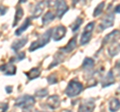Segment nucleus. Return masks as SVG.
Segmentation results:
<instances>
[{"instance_id": "f257e3e1", "label": "nucleus", "mask_w": 120, "mask_h": 112, "mask_svg": "<svg viewBox=\"0 0 120 112\" xmlns=\"http://www.w3.org/2000/svg\"><path fill=\"white\" fill-rule=\"evenodd\" d=\"M52 32H53V30H52L51 28H49L45 33H43L41 36H39V38L37 39L36 41H34V42H33L31 45H30L29 51L32 52V51L37 50V49H39V48H41V47H43V46L46 45V44L49 42L50 38H51Z\"/></svg>"}, {"instance_id": "f03ea898", "label": "nucleus", "mask_w": 120, "mask_h": 112, "mask_svg": "<svg viewBox=\"0 0 120 112\" xmlns=\"http://www.w3.org/2000/svg\"><path fill=\"white\" fill-rule=\"evenodd\" d=\"M82 90H83V85H82V83H80V82H78V81L72 80L69 82L68 86H67L66 90H65V93L68 97H74L78 94H80Z\"/></svg>"}, {"instance_id": "7ed1b4c3", "label": "nucleus", "mask_w": 120, "mask_h": 112, "mask_svg": "<svg viewBox=\"0 0 120 112\" xmlns=\"http://www.w3.org/2000/svg\"><path fill=\"white\" fill-rule=\"evenodd\" d=\"M35 104V98L30 95H24L16 99L15 105L22 108H31Z\"/></svg>"}, {"instance_id": "20e7f679", "label": "nucleus", "mask_w": 120, "mask_h": 112, "mask_svg": "<svg viewBox=\"0 0 120 112\" xmlns=\"http://www.w3.org/2000/svg\"><path fill=\"white\" fill-rule=\"evenodd\" d=\"M94 25H95V22L92 21V22H89V23L85 26L84 31H83V33H82V35H81L80 45H85V44H87L90 41L91 36H92V32H93Z\"/></svg>"}, {"instance_id": "39448f33", "label": "nucleus", "mask_w": 120, "mask_h": 112, "mask_svg": "<svg viewBox=\"0 0 120 112\" xmlns=\"http://www.w3.org/2000/svg\"><path fill=\"white\" fill-rule=\"evenodd\" d=\"M53 34H52V39L54 41H59L61 40L63 37L65 36V33H66V28L64 27L63 25H60L57 26L54 30H53Z\"/></svg>"}, {"instance_id": "423d86ee", "label": "nucleus", "mask_w": 120, "mask_h": 112, "mask_svg": "<svg viewBox=\"0 0 120 112\" xmlns=\"http://www.w3.org/2000/svg\"><path fill=\"white\" fill-rule=\"evenodd\" d=\"M55 7H56V15L58 18H61L63 14L67 12L68 10V6L65 1H57L55 2Z\"/></svg>"}, {"instance_id": "0eeeda50", "label": "nucleus", "mask_w": 120, "mask_h": 112, "mask_svg": "<svg viewBox=\"0 0 120 112\" xmlns=\"http://www.w3.org/2000/svg\"><path fill=\"white\" fill-rule=\"evenodd\" d=\"M113 23H114V15L113 14H108V15H106L103 18L101 24L99 25V30H104V29L108 27H111Z\"/></svg>"}, {"instance_id": "6e6552de", "label": "nucleus", "mask_w": 120, "mask_h": 112, "mask_svg": "<svg viewBox=\"0 0 120 112\" xmlns=\"http://www.w3.org/2000/svg\"><path fill=\"white\" fill-rule=\"evenodd\" d=\"M94 107H95L94 102L92 101V99H89V100L84 101V103H82L79 106L78 112H92Z\"/></svg>"}, {"instance_id": "1a4fd4ad", "label": "nucleus", "mask_w": 120, "mask_h": 112, "mask_svg": "<svg viewBox=\"0 0 120 112\" xmlns=\"http://www.w3.org/2000/svg\"><path fill=\"white\" fill-rule=\"evenodd\" d=\"M76 41H77V36H74L73 38H71V40L66 44L64 47L61 48V51L64 52V53H70L71 51H73L75 48H76V45H77Z\"/></svg>"}, {"instance_id": "9d476101", "label": "nucleus", "mask_w": 120, "mask_h": 112, "mask_svg": "<svg viewBox=\"0 0 120 112\" xmlns=\"http://www.w3.org/2000/svg\"><path fill=\"white\" fill-rule=\"evenodd\" d=\"M120 38V31L119 30H114L111 33H109L108 35L105 36V38L103 39V44L110 43V42H116V40Z\"/></svg>"}, {"instance_id": "9b49d317", "label": "nucleus", "mask_w": 120, "mask_h": 112, "mask_svg": "<svg viewBox=\"0 0 120 112\" xmlns=\"http://www.w3.org/2000/svg\"><path fill=\"white\" fill-rule=\"evenodd\" d=\"M0 70H2L5 75H14L16 73V67L13 64H5L0 67Z\"/></svg>"}, {"instance_id": "f8f14e48", "label": "nucleus", "mask_w": 120, "mask_h": 112, "mask_svg": "<svg viewBox=\"0 0 120 112\" xmlns=\"http://www.w3.org/2000/svg\"><path fill=\"white\" fill-rule=\"evenodd\" d=\"M47 105L49 106L52 109H56L58 108L60 105V99L57 95H53V96H50L47 100Z\"/></svg>"}, {"instance_id": "ddd939ff", "label": "nucleus", "mask_w": 120, "mask_h": 112, "mask_svg": "<svg viewBox=\"0 0 120 112\" xmlns=\"http://www.w3.org/2000/svg\"><path fill=\"white\" fill-rule=\"evenodd\" d=\"M27 40H28V38L27 37H24V38H21V39H19V40H15L14 42L12 43V45H11V48H12V50L13 51H18L20 49V48H22L23 47L25 44H26V42H27Z\"/></svg>"}, {"instance_id": "4468645a", "label": "nucleus", "mask_w": 120, "mask_h": 112, "mask_svg": "<svg viewBox=\"0 0 120 112\" xmlns=\"http://www.w3.org/2000/svg\"><path fill=\"white\" fill-rule=\"evenodd\" d=\"M44 6H45V2H43V1H41V2L38 3V4H36L34 10H33L32 18H37V17H39L41 14H42V12H43Z\"/></svg>"}, {"instance_id": "2eb2a0df", "label": "nucleus", "mask_w": 120, "mask_h": 112, "mask_svg": "<svg viewBox=\"0 0 120 112\" xmlns=\"http://www.w3.org/2000/svg\"><path fill=\"white\" fill-rule=\"evenodd\" d=\"M113 83H114V76H113V73H112V71H109L107 75L105 76V78L103 79V81H102V87L110 86V85L113 84Z\"/></svg>"}, {"instance_id": "dca6fc26", "label": "nucleus", "mask_w": 120, "mask_h": 112, "mask_svg": "<svg viewBox=\"0 0 120 112\" xmlns=\"http://www.w3.org/2000/svg\"><path fill=\"white\" fill-rule=\"evenodd\" d=\"M40 73H41L40 68H38V67H34V68H32L29 72L26 73V75H27V77H28V80H33V79H35V78L39 77Z\"/></svg>"}, {"instance_id": "f3484780", "label": "nucleus", "mask_w": 120, "mask_h": 112, "mask_svg": "<svg viewBox=\"0 0 120 112\" xmlns=\"http://www.w3.org/2000/svg\"><path fill=\"white\" fill-rule=\"evenodd\" d=\"M119 51H120V43L114 42L109 48H108V53H109V55L111 56V57L117 55L119 53Z\"/></svg>"}, {"instance_id": "a211bd4d", "label": "nucleus", "mask_w": 120, "mask_h": 112, "mask_svg": "<svg viewBox=\"0 0 120 112\" xmlns=\"http://www.w3.org/2000/svg\"><path fill=\"white\" fill-rule=\"evenodd\" d=\"M119 108H120V101H119V99L113 98L109 102V110L111 112H116V111L119 110Z\"/></svg>"}, {"instance_id": "6ab92c4d", "label": "nucleus", "mask_w": 120, "mask_h": 112, "mask_svg": "<svg viewBox=\"0 0 120 112\" xmlns=\"http://www.w3.org/2000/svg\"><path fill=\"white\" fill-rule=\"evenodd\" d=\"M30 22H31V19L30 18H27V19H25V21H24V23L22 24L19 28L17 29L16 31H15V35H17V36H19L20 34L23 31H25L26 29H27L28 27H29V25H30Z\"/></svg>"}, {"instance_id": "aec40b11", "label": "nucleus", "mask_w": 120, "mask_h": 112, "mask_svg": "<svg viewBox=\"0 0 120 112\" xmlns=\"http://www.w3.org/2000/svg\"><path fill=\"white\" fill-rule=\"evenodd\" d=\"M23 16V9L21 8V7H18L17 10H16V13H15V19H14V22L12 26H16L18 24V22L20 21V19Z\"/></svg>"}, {"instance_id": "412c9836", "label": "nucleus", "mask_w": 120, "mask_h": 112, "mask_svg": "<svg viewBox=\"0 0 120 112\" xmlns=\"http://www.w3.org/2000/svg\"><path fill=\"white\" fill-rule=\"evenodd\" d=\"M53 19H54V14L52 13L51 11H48V12L45 13V15L43 16L42 22H43V24H47V23H49V22L53 21Z\"/></svg>"}, {"instance_id": "4be33fe9", "label": "nucleus", "mask_w": 120, "mask_h": 112, "mask_svg": "<svg viewBox=\"0 0 120 112\" xmlns=\"http://www.w3.org/2000/svg\"><path fill=\"white\" fill-rule=\"evenodd\" d=\"M93 65H94V60L92 58H85L82 66H83L84 69H89V68H92Z\"/></svg>"}, {"instance_id": "5701e85b", "label": "nucleus", "mask_w": 120, "mask_h": 112, "mask_svg": "<svg viewBox=\"0 0 120 112\" xmlns=\"http://www.w3.org/2000/svg\"><path fill=\"white\" fill-rule=\"evenodd\" d=\"M48 94V90L46 88L44 89H38V90L35 91V96L36 97H39V98H42V97L46 96Z\"/></svg>"}, {"instance_id": "b1692460", "label": "nucleus", "mask_w": 120, "mask_h": 112, "mask_svg": "<svg viewBox=\"0 0 120 112\" xmlns=\"http://www.w3.org/2000/svg\"><path fill=\"white\" fill-rule=\"evenodd\" d=\"M81 24H82V19H81V18H77L76 21L74 22V24L72 25V31L73 32H76L78 29H79Z\"/></svg>"}, {"instance_id": "393cba45", "label": "nucleus", "mask_w": 120, "mask_h": 112, "mask_svg": "<svg viewBox=\"0 0 120 112\" xmlns=\"http://www.w3.org/2000/svg\"><path fill=\"white\" fill-rule=\"evenodd\" d=\"M103 7H104V2H101L100 4L96 7V9L94 10V13H93V15H94V17L100 15V13L102 12V10H103Z\"/></svg>"}, {"instance_id": "a878e982", "label": "nucleus", "mask_w": 120, "mask_h": 112, "mask_svg": "<svg viewBox=\"0 0 120 112\" xmlns=\"http://www.w3.org/2000/svg\"><path fill=\"white\" fill-rule=\"evenodd\" d=\"M47 80H48V83L49 84H54V83L57 82V78L55 77V75H50L47 78Z\"/></svg>"}, {"instance_id": "bb28decb", "label": "nucleus", "mask_w": 120, "mask_h": 112, "mask_svg": "<svg viewBox=\"0 0 120 112\" xmlns=\"http://www.w3.org/2000/svg\"><path fill=\"white\" fill-rule=\"evenodd\" d=\"M8 109V104L4 103V104H0V112H6Z\"/></svg>"}, {"instance_id": "cd10ccee", "label": "nucleus", "mask_w": 120, "mask_h": 112, "mask_svg": "<svg viewBox=\"0 0 120 112\" xmlns=\"http://www.w3.org/2000/svg\"><path fill=\"white\" fill-rule=\"evenodd\" d=\"M24 57H25V53H24V52H22L21 54H19V55H18V58H17V60H22V59H24Z\"/></svg>"}, {"instance_id": "c85d7f7f", "label": "nucleus", "mask_w": 120, "mask_h": 112, "mask_svg": "<svg viewBox=\"0 0 120 112\" xmlns=\"http://www.w3.org/2000/svg\"><path fill=\"white\" fill-rule=\"evenodd\" d=\"M114 11L116 13H120V4H118L117 6L115 7V9H114Z\"/></svg>"}, {"instance_id": "c756f323", "label": "nucleus", "mask_w": 120, "mask_h": 112, "mask_svg": "<svg viewBox=\"0 0 120 112\" xmlns=\"http://www.w3.org/2000/svg\"><path fill=\"white\" fill-rule=\"evenodd\" d=\"M11 91H12V86H6V92L10 93Z\"/></svg>"}, {"instance_id": "7c9ffc66", "label": "nucleus", "mask_w": 120, "mask_h": 112, "mask_svg": "<svg viewBox=\"0 0 120 112\" xmlns=\"http://www.w3.org/2000/svg\"><path fill=\"white\" fill-rule=\"evenodd\" d=\"M63 112H71V111H70V110H64Z\"/></svg>"}, {"instance_id": "2f4dec72", "label": "nucleus", "mask_w": 120, "mask_h": 112, "mask_svg": "<svg viewBox=\"0 0 120 112\" xmlns=\"http://www.w3.org/2000/svg\"><path fill=\"white\" fill-rule=\"evenodd\" d=\"M118 67H120V61H119V63H118Z\"/></svg>"}, {"instance_id": "473e14b6", "label": "nucleus", "mask_w": 120, "mask_h": 112, "mask_svg": "<svg viewBox=\"0 0 120 112\" xmlns=\"http://www.w3.org/2000/svg\"><path fill=\"white\" fill-rule=\"evenodd\" d=\"M37 112H40V111H37Z\"/></svg>"}, {"instance_id": "72a5a7b5", "label": "nucleus", "mask_w": 120, "mask_h": 112, "mask_svg": "<svg viewBox=\"0 0 120 112\" xmlns=\"http://www.w3.org/2000/svg\"><path fill=\"white\" fill-rule=\"evenodd\" d=\"M24 112H26V111H24Z\"/></svg>"}]
</instances>
